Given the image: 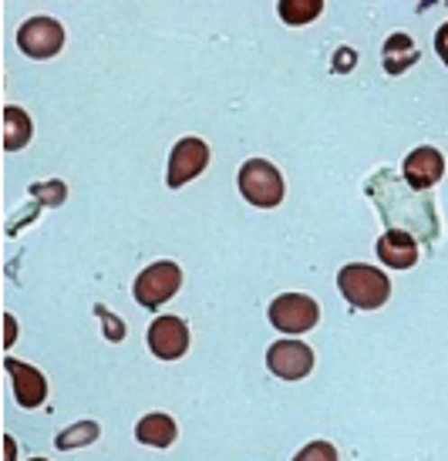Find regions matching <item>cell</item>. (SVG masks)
I'll use <instances>...</instances> for the list:
<instances>
[{"mask_svg":"<svg viewBox=\"0 0 448 461\" xmlns=\"http://www.w3.org/2000/svg\"><path fill=\"white\" fill-rule=\"evenodd\" d=\"M337 290H341V296H344L351 307L378 310V307H384L388 296H391V280H388L378 267L347 263V267L337 273Z\"/></svg>","mask_w":448,"mask_h":461,"instance_id":"cell-1","label":"cell"},{"mask_svg":"<svg viewBox=\"0 0 448 461\" xmlns=\"http://www.w3.org/2000/svg\"><path fill=\"white\" fill-rule=\"evenodd\" d=\"M236 185H240L246 203L256 205V209H273V205L283 203V176L280 168L273 166V162H267V158H250V162H243Z\"/></svg>","mask_w":448,"mask_h":461,"instance_id":"cell-2","label":"cell"},{"mask_svg":"<svg viewBox=\"0 0 448 461\" xmlns=\"http://www.w3.org/2000/svg\"><path fill=\"white\" fill-rule=\"evenodd\" d=\"M317 321H320L317 300H310L307 294H280L270 303V323L280 333H290V337L314 330Z\"/></svg>","mask_w":448,"mask_h":461,"instance_id":"cell-3","label":"cell"},{"mask_svg":"<svg viewBox=\"0 0 448 461\" xmlns=\"http://www.w3.org/2000/svg\"><path fill=\"white\" fill-rule=\"evenodd\" d=\"M179 286H182V269L176 263L162 259V263H152L149 269H142L132 290H135V300H139L142 307L155 310L179 294Z\"/></svg>","mask_w":448,"mask_h":461,"instance_id":"cell-4","label":"cell"},{"mask_svg":"<svg viewBox=\"0 0 448 461\" xmlns=\"http://www.w3.org/2000/svg\"><path fill=\"white\" fill-rule=\"evenodd\" d=\"M64 44V27L54 21V17H31L21 24L17 31V48L34 58V61H44V58H54Z\"/></svg>","mask_w":448,"mask_h":461,"instance_id":"cell-5","label":"cell"},{"mask_svg":"<svg viewBox=\"0 0 448 461\" xmlns=\"http://www.w3.org/2000/svg\"><path fill=\"white\" fill-rule=\"evenodd\" d=\"M209 166V145L203 139H179L176 149L169 155V185L179 189V185H189L192 179H199Z\"/></svg>","mask_w":448,"mask_h":461,"instance_id":"cell-6","label":"cell"},{"mask_svg":"<svg viewBox=\"0 0 448 461\" xmlns=\"http://www.w3.org/2000/svg\"><path fill=\"white\" fill-rule=\"evenodd\" d=\"M267 367L280 381H304L314 371V350L300 340H277L267 350Z\"/></svg>","mask_w":448,"mask_h":461,"instance_id":"cell-7","label":"cell"},{"mask_svg":"<svg viewBox=\"0 0 448 461\" xmlns=\"http://www.w3.org/2000/svg\"><path fill=\"white\" fill-rule=\"evenodd\" d=\"M149 350L159 360H179L189 350V327L179 317H159L149 327Z\"/></svg>","mask_w":448,"mask_h":461,"instance_id":"cell-8","label":"cell"},{"mask_svg":"<svg viewBox=\"0 0 448 461\" xmlns=\"http://www.w3.org/2000/svg\"><path fill=\"white\" fill-rule=\"evenodd\" d=\"M405 182H408L415 193H422V189H432L442 176H445V155L432 149V145H422V149H415V152L405 158Z\"/></svg>","mask_w":448,"mask_h":461,"instance_id":"cell-9","label":"cell"},{"mask_svg":"<svg viewBox=\"0 0 448 461\" xmlns=\"http://www.w3.org/2000/svg\"><path fill=\"white\" fill-rule=\"evenodd\" d=\"M4 371L11 374L14 397H17L21 408L31 411V408H41V404H44V397H48V381H44V374H41L38 367L7 357L4 360Z\"/></svg>","mask_w":448,"mask_h":461,"instance_id":"cell-10","label":"cell"},{"mask_svg":"<svg viewBox=\"0 0 448 461\" xmlns=\"http://www.w3.org/2000/svg\"><path fill=\"white\" fill-rule=\"evenodd\" d=\"M374 249H378V259L391 269H411L418 263V243L405 230H388Z\"/></svg>","mask_w":448,"mask_h":461,"instance_id":"cell-11","label":"cell"},{"mask_svg":"<svg viewBox=\"0 0 448 461\" xmlns=\"http://www.w3.org/2000/svg\"><path fill=\"white\" fill-rule=\"evenodd\" d=\"M176 421L169 414H145L139 424H135V441L149 445V448H169L176 441Z\"/></svg>","mask_w":448,"mask_h":461,"instance_id":"cell-12","label":"cell"},{"mask_svg":"<svg viewBox=\"0 0 448 461\" xmlns=\"http://www.w3.org/2000/svg\"><path fill=\"white\" fill-rule=\"evenodd\" d=\"M381 58H384V71H388V75H401L405 68H411L418 61V48H415V41H411L408 34L398 31V34H391V38L384 41Z\"/></svg>","mask_w":448,"mask_h":461,"instance_id":"cell-13","label":"cell"},{"mask_svg":"<svg viewBox=\"0 0 448 461\" xmlns=\"http://www.w3.org/2000/svg\"><path fill=\"white\" fill-rule=\"evenodd\" d=\"M31 135H34V125H31L27 112H21L17 104L4 108V149H7V152L24 149L27 141H31Z\"/></svg>","mask_w":448,"mask_h":461,"instance_id":"cell-14","label":"cell"},{"mask_svg":"<svg viewBox=\"0 0 448 461\" xmlns=\"http://www.w3.org/2000/svg\"><path fill=\"white\" fill-rule=\"evenodd\" d=\"M280 21L290 27H300V24H310L314 17H320L324 11V4L320 0H280Z\"/></svg>","mask_w":448,"mask_h":461,"instance_id":"cell-15","label":"cell"},{"mask_svg":"<svg viewBox=\"0 0 448 461\" xmlns=\"http://www.w3.org/2000/svg\"><path fill=\"white\" fill-rule=\"evenodd\" d=\"M95 438H98V424H95V421L71 424L68 431H61V435H58V448L71 451V448H78V445H91Z\"/></svg>","mask_w":448,"mask_h":461,"instance_id":"cell-16","label":"cell"},{"mask_svg":"<svg viewBox=\"0 0 448 461\" xmlns=\"http://www.w3.org/2000/svg\"><path fill=\"white\" fill-rule=\"evenodd\" d=\"M294 461H337V451L331 441H310L307 448L297 451Z\"/></svg>","mask_w":448,"mask_h":461,"instance_id":"cell-17","label":"cell"},{"mask_svg":"<svg viewBox=\"0 0 448 461\" xmlns=\"http://www.w3.org/2000/svg\"><path fill=\"white\" fill-rule=\"evenodd\" d=\"M95 313H98V317H102V323H105V337L118 344V340L125 337V327H122V321H118V317H112V313H108L105 307H95Z\"/></svg>","mask_w":448,"mask_h":461,"instance_id":"cell-18","label":"cell"},{"mask_svg":"<svg viewBox=\"0 0 448 461\" xmlns=\"http://www.w3.org/2000/svg\"><path fill=\"white\" fill-rule=\"evenodd\" d=\"M435 51H438V58L445 61V68H448V21L442 27H438V34H435Z\"/></svg>","mask_w":448,"mask_h":461,"instance_id":"cell-19","label":"cell"},{"mask_svg":"<svg viewBox=\"0 0 448 461\" xmlns=\"http://www.w3.org/2000/svg\"><path fill=\"white\" fill-rule=\"evenodd\" d=\"M337 58H341V61L334 65V68H337V71H344L347 65H351V68L358 65V54H354V51H347V48H341V51H337Z\"/></svg>","mask_w":448,"mask_h":461,"instance_id":"cell-20","label":"cell"},{"mask_svg":"<svg viewBox=\"0 0 448 461\" xmlns=\"http://www.w3.org/2000/svg\"><path fill=\"white\" fill-rule=\"evenodd\" d=\"M4 323H7V347H11L14 337H17V321H14L11 313H7V317H4Z\"/></svg>","mask_w":448,"mask_h":461,"instance_id":"cell-21","label":"cell"},{"mask_svg":"<svg viewBox=\"0 0 448 461\" xmlns=\"http://www.w3.org/2000/svg\"><path fill=\"white\" fill-rule=\"evenodd\" d=\"M4 451H7V461H17V445H14V438H4Z\"/></svg>","mask_w":448,"mask_h":461,"instance_id":"cell-22","label":"cell"},{"mask_svg":"<svg viewBox=\"0 0 448 461\" xmlns=\"http://www.w3.org/2000/svg\"><path fill=\"white\" fill-rule=\"evenodd\" d=\"M31 461H48V458H31Z\"/></svg>","mask_w":448,"mask_h":461,"instance_id":"cell-23","label":"cell"}]
</instances>
